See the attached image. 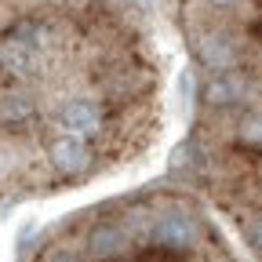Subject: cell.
<instances>
[{
	"label": "cell",
	"mask_w": 262,
	"mask_h": 262,
	"mask_svg": "<svg viewBox=\"0 0 262 262\" xmlns=\"http://www.w3.org/2000/svg\"><path fill=\"white\" fill-rule=\"evenodd\" d=\"M160 131L149 48L110 11H44L0 33V182L70 189L142 157Z\"/></svg>",
	"instance_id": "obj_1"
}]
</instances>
